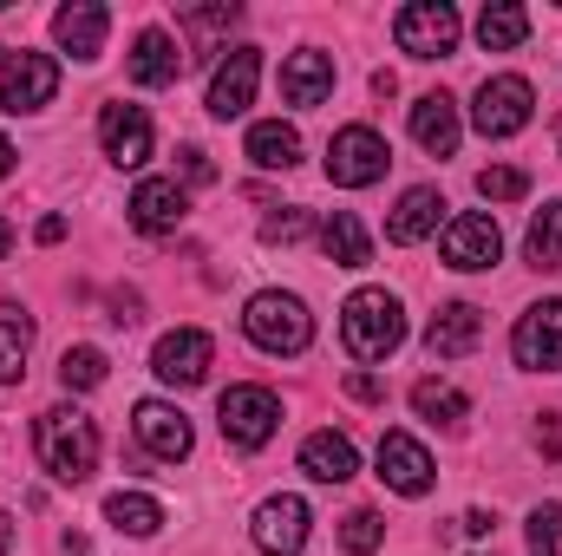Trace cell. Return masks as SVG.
I'll return each instance as SVG.
<instances>
[{"mask_svg":"<svg viewBox=\"0 0 562 556\" xmlns=\"http://www.w3.org/2000/svg\"><path fill=\"white\" fill-rule=\"evenodd\" d=\"M99 144H105V157L119 164V170H138L144 157H150V119H144V105H105L99 112Z\"/></svg>","mask_w":562,"mask_h":556,"instance_id":"cell-16","label":"cell"},{"mask_svg":"<svg viewBox=\"0 0 562 556\" xmlns=\"http://www.w3.org/2000/svg\"><path fill=\"white\" fill-rule=\"evenodd\" d=\"M26 347H33V314L0 301V387H13L26 374Z\"/></svg>","mask_w":562,"mask_h":556,"instance_id":"cell-27","label":"cell"},{"mask_svg":"<svg viewBox=\"0 0 562 556\" xmlns=\"http://www.w3.org/2000/svg\"><path fill=\"white\" fill-rule=\"evenodd\" d=\"M347 393H353V400H367V407H373V400H386V387H380V374H360V367L347 374Z\"/></svg>","mask_w":562,"mask_h":556,"instance_id":"cell-39","label":"cell"},{"mask_svg":"<svg viewBox=\"0 0 562 556\" xmlns=\"http://www.w3.org/2000/svg\"><path fill=\"white\" fill-rule=\"evenodd\" d=\"M510 354H517V367H530V374H557L562 367V301H537V308L517 321Z\"/></svg>","mask_w":562,"mask_h":556,"instance_id":"cell-11","label":"cell"},{"mask_svg":"<svg viewBox=\"0 0 562 556\" xmlns=\"http://www.w3.org/2000/svg\"><path fill=\"white\" fill-rule=\"evenodd\" d=\"M13 551V524H7V511H0V556Z\"/></svg>","mask_w":562,"mask_h":556,"instance_id":"cell-43","label":"cell"},{"mask_svg":"<svg viewBox=\"0 0 562 556\" xmlns=\"http://www.w3.org/2000/svg\"><path fill=\"white\" fill-rule=\"evenodd\" d=\"M413 407H419V419H438V425H458V419L471 413V400L451 380H419L413 387Z\"/></svg>","mask_w":562,"mask_h":556,"instance_id":"cell-31","label":"cell"},{"mask_svg":"<svg viewBox=\"0 0 562 556\" xmlns=\"http://www.w3.org/2000/svg\"><path fill=\"white\" fill-rule=\"evenodd\" d=\"M243 327L262 354H301L314 341V314L301 308V294H281V288H262L249 308H243Z\"/></svg>","mask_w":562,"mask_h":556,"instance_id":"cell-3","label":"cell"},{"mask_svg":"<svg viewBox=\"0 0 562 556\" xmlns=\"http://www.w3.org/2000/svg\"><path fill=\"white\" fill-rule=\"evenodd\" d=\"M321 249H327L334 269H367V263H373V243H367V230H360L353 210H334V216L321 223Z\"/></svg>","mask_w":562,"mask_h":556,"instance_id":"cell-25","label":"cell"},{"mask_svg":"<svg viewBox=\"0 0 562 556\" xmlns=\"http://www.w3.org/2000/svg\"><path fill=\"white\" fill-rule=\"evenodd\" d=\"M530 190V177L517 170V164H491V170H477V197H491V203H517Z\"/></svg>","mask_w":562,"mask_h":556,"instance_id":"cell-33","label":"cell"},{"mask_svg":"<svg viewBox=\"0 0 562 556\" xmlns=\"http://www.w3.org/2000/svg\"><path fill=\"white\" fill-rule=\"evenodd\" d=\"M33 452H40V465L59 485H86L99 471V425L79 413V407H53V413H40V425H33Z\"/></svg>","mask_w":562,"mask_h":556,"instance_id":"cell-1","label":"cell"},{"mask_svg":"<svg viewBox=\"0 0 562 556\" xmlns=\"http://www.w3.org/2000/svg\"><path fill=\"white\" fill-rule=\"evenodd\" d=\"M477 341H484V308H471V301L438 308L431 327H425V347H431L438 360H458V354H471Z\"/></svg>","mask_w":562,"mask_h":556,"instance_id":"cell-19","label":"cell"},{"mask_svg":"<svg viewBox=\"0 0 562 556\" xmlns=\"http://www.w3.org/2000/svg\"><path fill=\"white\" fill-rule=\"evenodd\" d=\"M105 518H112V531H125V537H157L164 504H157V498H138V491H112V498H105Z\"/></svg>","mask_w":562,"mask_h":556,"instance_id":"cell-29","label":"cell"},{"mask_svg":"<svg viewBox=\"0 0 562 556\" xmlns=\"http://www.w3.org/2000/svg\"><path fill=\"white\" fill-rule=\"evenodd\" d=\"M125 73L138 79V86H177V73H183V53H177V40L164 33V26H144L138 40H132V59H125Z\"/></svg>","mask_w":562,"mask_h":556,"instance_id":"cell-20","label":"cell"},{"mask_svg":"<svg viewBox=\"0 0 562 556\" xmlns=\"http://www.w3.org/2000/svg\"><path fill=\"white\" fill-rule=\"evenodd\" d=\"M256 79H262V53H256V46H236V53L210 73V112H216V119H243L249 99H256Z\"/></svg>","mask_w":562,"mask_h":556,"instance_id":"cell-13","label":"cell"},{"mask_svg":"<svg viewBox=\"0 0 562 556\" xmlns=\"http://www.w3.org/2000/svg\"><path fill=\"white\" fill-rule=\"evenodd\" d=\"M340 341H347L353 360H386V354L406 341V308H400V294H386V288L347 294V308H340Z\"/></svg>","mask_w":562,"mask_h":556,"instance_id":"cell-2","label":"cell"},{"mask_svg":"<svg viewBox=\"0 0 562 556\" xmlns=\"http://www.w3.org/2000/svg\"><path fill=\"white\" fill-rule=\"evenodd\" d=\"M438 210H445V197H438L431 184L406 190V197H400V210H393V223H386V243H400V249L425 243V236L438 230Z\"/></svg>","mask_w":562,"mask_h":556,"instance_id":"cell-23","label":"cell"},{"mask_svg":"<svg viewBox=\"0 0 562 556\" xmlns=\"http://www.w3.org/2000/svg\"><path fill=\"white\" fill-rule=\"evenodd\" d=\"M537 445H543V452H550V458H557V452H562V425H557V419H550V425H543V432H537Z\"/></svg>","mask_w":562,"mask_h":556,"instance_id":"cell-42","label":"cell"},{"mask_svg":"<svg viewBox=\"0 0 562 556\" xmlns=\"http://www.w3.org/2000/svg\"><path fill=\"white\" fill-rule=\"evenodd\" d=\"M132 432H138V445L150 458H164V465H177V458H190V419L177 413V407H164V400H138V413H132Z\"/></svg>","mask_w":562,"mask_h":556,"instance_id":"cell-15","label":"cell"},{"mask_svg":"<svg viewBox=\"0 0 562 556\" xmlns=\"http://www.w3.org/2000/svg\"><path fill=\"white\" fill-rule=\"evenodd\" d=\"M458 531H464V537H491V531H497V518H491V511H464V518H458Z\"/></svg>","mask_w":562,"mask_h":556,"instance_id":"cell-40","label":"cell"},{"mask_svg":"<svg viewBox=\"0 0 562 556\" xmlns=\"http://www.w3.org/2000/svg\"><path fill=\"white\" fill-rule=\"evenodd\" d=\"M301 236H307V216L301 210H281V216L262 223V243H301Z\"/></svg>","mask_w":562,"mask_h":556,"instance_id":"cell-37","label":"cell"},{"mask_svg":"<svg viewBox=\"0 0 562 556\" xmlns=\"http://www.w3.org/2000/svg\"><path fill=\"white\" fill-rule=\"evenodd\" d=\"M524 256H530V269H562V203H543V210L530 216Z\"/></svg>","mask_w":562,"mask_h":556,"instance_id":"cell-30","label":"cell"},{"mask_svg":"<svg viewBox=\"0 0 562 556\" xmlns=\"http://www.w3.org/2000/svg\"><path fill=\"white\" fill-rule=\"evenodd\" d=\"M327 92H334V59L327 53L307 46V53H288L281 59V99L288 105H321Z\"/></svg>","mask_w":562,"mask_h":556,"instance_id":"cell-21","label":"cell"},{"mask_svg":"<svg viewBox=\"0 0 562 556\" xmlns=\"http://www.w3.org/2000/svg\"><path fill=\"white\" fill-rule=\"evenodd\" d=\"M40 243H66V216H40Z\"/></svg>","mask_w":562,"mask_h":556,"instance_id":"cell-41","label":"cell"},{"mask_svg":"<svg viewBox=\"0 0 562 556\" xmlns=\"http://www.w3.org/2000/svg\"><path fill=\"white\" fill-rule=\"evenodd\" d=\"M243 20V7L236 0H216V7H183V26L196 33V40H216L223 26H236Z\"/></svg>","mask_w":562,"mask_h":556,"instance_id":"cell-34","label":"cell"},{"mask_svg":"<svg viewBox=\"0 0 562 556\" xmlns=\"http://www.w3.org/2000/svg\"><path fill=\"white\" fill-rule=\"evenodd\" d=\"M380 478H386L400 498H425L431 478H438V465H431V452H425L413 432H386V438H380Z\"/></svg>","mask_w":562,"mask_h":556,"instance_id":"cell-12","label":"cell"},{"mask_svg":"<svg viewBox=\"0 0 562 556\" xmlns=\"http://www.w3.org/2000/svg\"><path fill=\"white\" fill-rule=\"evenodd\" d=\"M216 419H223V438L229 445H243V452H256V445H269L281 425V400L269 387H229L223 400H216Z\"/></svg>","mask_w":562,"mask_h":556,"instance_id":"cell-7","label":"cell"},{"mask_svg":"<svg viewBox=\"0 0 562 556\" xmlns=\"http://www.w3.org/2000/svg\"><path fill=\"white\" fill-rule=\"evenodd\" d=\"M183 210H190V197L170 177H144L138 190H132V223H138L144 236H170L183 223Z\"/></svg>","mask_w":562,"mask_h":556,"instance_id":"cell-18","label":"cell"},{"mask_svg":"<svg viewBox=\"0 0 562 556\" xmlns=\"http://www.w3.org/2000/svg\"><path fill=\"white\" fill-rule=\"evenodd\" d=\"M413 138H419V151H431V157H451V151H458V105H451L445 92H425L419 105H413Z\"/></svg>","mask_w":562,"mask_h":556,"instance_id":"cell-24","label":"cell"},{"mask_svg":"<svg viewBox=\"0 0 562 556\" xmlns=\"http://www.w3.org/2000/svg\"><path fill=\"white\" fill-rule=\"evenodd\" d=\"M530 40V13L517 7V0H491L484 13H477V46L484 53H510V46H524Z\"/></svg>","mask_w":562,"mask_h":556,"instance_id":"cell-26","label":"cell"},{"mask_svg":"<svg viewBox=\"0 0 562 556\" xmlns=\"http://www.w3.org/2000/svg\"><path fill=\"white\" fill-rule=\"evenodd\" d=\"M210 360H216V341L203 327H177V334H164L150 347V374L164 387H203L210 380Z\"/></svg>","mask_w":562,"mask_h":556,"instance_id":"cell-9","label":"cell"},{"mask_svg":"<svg viewBox=\"0 0 562 556\" xmlns=\"http://www.w3.org/2000/svg\"><path fill=\"white\" fill-rule=\"evenodd\" d=\"M380 537H386V524H380V511H353V518L340 524V551H353V556L380 551Z\"/></svg>","mask_w":562,"mask_h":556,"instance_id":"cell-35","label":"cell"},{"mask_svg":"<svg viewBox=\"0 0 562 556\" xmlns=\"http://www.w3.org/2000/svg\"><path fill=\"white\" fill-rule=\"evenodd\" d=\"M530 556H562V504L530 511Z\"/></svg>","mask_w":562,"mask_h":556,"instance_id":"cell-36","label":"cell"},{"mask_svg":"<svg viewBox=\"0 0 562 556\" xmlns=\"http://www.w3.org/2000/svg\"><path fill=\"white\" fill-rule=\"evenodd\" d=\"M7 249H13V230H7V223H0V256H7Z\"/></svg>","mask_w":562,"mask_h":556,"instance_id":"cell-45","label":"cell"},{"mask_svg":"<svg viewBox=\"0 0 562 556\" xmlns=\"http://www.w3.org/2000/svg\"><path fill=\"white\" fill-rule=\"evenodd\" d=\"M301 471H307L314 485H347V478L360 471L353 438H347V432H314V438L301 445Z\"/></svg>","mask_w":562,"mask_h":556,"instance_id":"cell-22","label":"cell"},{"mask_svg":"<svg viewBox=\"0 0 562 556\" xmlns=\"http://www.w3.org/2000/svg\"><path fill=\"white\" fill-rule=\"evenodd\" d=\"M105 26H112V13H105L99 0H72V7L53 13V40H59L72 59H99V53H105Z\"/></svg>","mask_w":562,"mask_h":556,"instance_id":"cell-17","label":"cell"},{"mask_svg":"<svg viewBox=\"0 0 562 556\" xmlns=\"http://www.w3.org/2000/svg\"><path fill=\"white\" fill-rule=\"evenodd\" d=\"M307 504L301 498H269L262 511H256V524H249V537H256V551H269V556H301V544H307Z\"/></svg>","mask_w":562,"mask_h":556,"instance_id":"cell-14","label":"cell"},{"mask_svg":"<svg viewBox=\"0 0 562 556\" xmlns=\"http://www.w3.org/2000/svg\"><path fill=\"white\" fill-rule=\"evenodd\" d=\"M59 387H66V393H92V387H105V354H99V347H66V360H59Z\"/></svg>","mask_w":562,"mask_h":556,"instance_id":"cell-32","label":"cell"},{"mask_svg":"<svg viewBox=\"0 0 562 556\" xmlns=\"http://www.w3.org/2000/svg\"><path fill=\"white\" fill-rule=\"evenodd\" d=\"M530 112H537V92H530V79H517V73H497V79H484V86H477L471 125H477L484 138H517V132L530 125Z\"/></svg>","mask_w":562,"mask_h":556,"instance_id":"cell-5","label":"cell"},{"mask_svg":"<svg viewBox=\"0 0 562 556\" xmlns=\"http://www.w3.org/2000/svg\"><path fill=\"white\" fill-rule=\"evenodd\" d=\"M458 33H464V20H458L451 0H413V7H400V20H393V40H400V53H413V59H445V53L458 46Z\"/></svg>","mask_w":562,"mask_h":556,"instance_id":"cell-4","label":"cell"},{"mask_svg":"<svg viewBox=\"0 0 562 556\" xmlns=\"http://www.w3.org/2000/svg\"><path fill=\"white\" fill-rule=\"evenodd\" d=\"M53 92H59V66L46 59V53H13L7 66H0V112H40V105H53Z\"/></svg>","mask_w":562,"mask_h":556,"instance_id":"cell-10","label":"cell"},{"mask_svg":"<svg viewBox=\"0 0 562 556\" xmlns=\"http://www.w3.org/2000/svg\"><path fill=\"white\" fill-rule=\"evenodd\" d=\"M177 157H183V177H190V184H210V177H216V164H210V157H203L196 144H183Z\"/></svg>","mask_w":562,"mask_h":556,"instance_id":"cell-38","label":"cell"},{"mask_svg":"<svg viewBox=\"0 0 562 556\" xmlns=\"http://www.w3.org/2000/svg\"><path fill=\"white\" fill-rule=\"evenodd\" d=\"M386 164H393V151H386V138H380L373 125H347V132H334V144H327V177H334L340 190L380 184Z\"/></svg>","mask_w":562,"mask_h":556,"instance_id":"cell-6","label":"cell"},{"mask_svg":"<svg viewBox=\"0 0 562 556\" xmlns=\"http://www.w3.org/2000/svg\"><path fill=\"white\" fill-rule=\"evenodd\" d=\"M438 249H445V269H464V276L491 269V263L504 256L497 216H484V210H464V216H451V223H445V236H438Z\"/></svg>","mask_w":562,"mask_h":556,"instance_id":"cell-8","label":"cell"},{"mask_svg":"<svg viewBox=\"0 0 562 556\" xmlns=\"http://www.w3.org/2000/svg\"><path fill=\"white\" fill-rule=\"evenodd\" d=\"M294 157H301V132H294V125H281V119L249 125V164H262V170H294Z\"/></svg>","mask_w":562,"mask_h":556,"instance_id":"cell-28","label":"cell"},{"mask_svg":"<svg viewBox=\"0 0 562 556\" xmlns=\"http://www.w3.org/2000/svg\"><path fill=\"white\" fill-rule=\"evenodd\" d=\"M13 157H20V151H13V144L0 138V177H7V170H13Z\"/></svg>","mask_w":562,"mask_h":556,"instance_id":"cell-44","label":"cell"}]
</instances>
